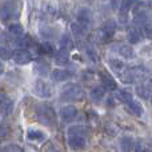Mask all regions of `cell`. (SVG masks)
Segmentation results:
<instances>
[{"mask_svg": "<svg viewBox=\"0 0 152 152\" xmlns=\"http://www.w3.org/2000/svg\"><path fill=\"white\" fill-rule=\"evenodd\" d=\"M20 15V4L19 0H8L0 10V16L3 20H10V19H18Z\"/></svg>", "mask_w": 152, "mask_h": 152, "instance_id": "6da1fadb", "label": "cell"}, {"mask_svg": "<svg viewBox=\"0 0 152 152\" xmlns=\"http://www.w3.org/2000/svg\"><path fill=\"white\" fill-rule=\"evenodd\" d=\"M37 120L44 126H53L55 124V112L51 107L45 104H42L36 108Z\"/></svg>", "mask_w": 152, "mask_h": 152, "instance_id": "7a4b0ae2", "label": "cell"}, {"mask_svg": "<svg viewBox=\"0 0 152 152\" xmlns=\"http://www.w3.org/2000/svg\"><path fill=\"white\" fill-rule=\"evenodd\" d=\"M135 23L139 26L142 32L148 37H152V23L148 13L145 11H139L135 15Z\"/></svg>", "mask_w": 152, "mask_h": 152, "instance_id": "3957f363", "label": "cell"}, {"mask_svg": "<svg viewBox=\"0 0 152 152\" xmlns=\"http://www.w3.org/2000/svg\"><path fill=\"white\" fill-rule=\"evenodd\" d=\"M84 95L81 87H79L77 84H68L63 89H61L60 97L63 100H67V102H71V100H77L81 99Z\"/></svg>", "mask_w": 152, "mask_h": 152, "instance_id": "277c9868", "label": "cell"}, {"mask_svg": "<svg viewBox=\"0 0 152 152\" xmlns=\"http://www.w3.org/2000/svg\"><path fill=\"white\" fill-rule=\"evenodd\" d=\"M34 94L43 99H48L52 96V87L44 80H36L34 84Z\"/></svg>", "mask_w": 152, "mask_h": 152, "instance_id": "5b68a950", "label": "cell"}, {"mask_svg": "<svg viewBox=\"0 0 152 152\" xmlns=\"http://www.w3.org/2000/svg\"><path fill=\"white\" fill-rule=\"evenodd\" d=\"M13 61L16 64H20V66H24V64H28L29 61L32 60V55L29 51L24 50V48H20V50L15 51L13 52V56H12Z\"/></svg>", "mask_w": 152, "mask_h": 152, "instance_id": "8992f818", "label": "cell"}, {"mask_svg": "<svg viewBox=\"0 0 152 152\" xmlns=\"http://www.w3.org/2000/svg\"><path fill=\"white\" fill-rule=\"evenodd\" d=\"M116 32V23L113 20H107L100 28V36L104 40H110Z\"/></svg>", "mask_w": 152, "mask_h": 152, "instance_id": "52a82bcc", "label": "cell"}, {"mask_svg": "<svg viewBox=\"0 0 152 152\" xmlns=\"http://www.w3.org/2000/svg\"><path fill=\"white\" fill-rule=\"evenodd\" d=\"M91 21H92V12L89 11V8H80L77 11V23L87 29V27L91 24Z\"/></svg>", "mask_w": 152, "mask_h": 152, "instance_id": "ba28073f", "label": "cell"}, {"mask_svg": "<svg viewBox=\"0 0 152 152\" xmlns=\"http://www.w3.org/2000/svg\"><path fill=\"white\" fill-rule=\"evenodd\" d=\"M13 110V102L11 100L10 96H7L5 94L0 92V112L3 115H10Z\"/></svg>", "mask_w": 152, "mask_h": 152, "instance_id": "9c48e42d", "label": "cell"}, {"mask_svg": "<svg viewBox=\"0 0 152 152\" xmlns=\"http://www.w3.org/2000/svg\"><path fill=\"white\" fill-rule=\"evenodd\" d=\"M127 39L129 43L132 44H137V43L142 42L143 39V32L139 27H129L127 29Z\"/></svg>", "mask_w": 152, "mask_h": 152, "instance_id": "30bf717a", "label": "cell"}, {"mask_svg": "<svg viewBox=\"0 0 152 152\" xmlns=\"http://www.w3.org/2000/svg\"><path fill=\"white\" fill-rule=\"evenodd\" d=\"M60 116L63 118L64 121H72L77 116V110L74 105H64L63 108H60Z\"/></svg>", "mask_w": 152, "mask_h": 152, "instance_id": "8fae6325", "label": "cell"}, {"mask_svg": "<svg viewBox=\"0 0 152 152\" xmlns=\"http://www.w3.org/2000/svg\"><path fill=\"white\" fill-rule=\"evenodd\" d=\"M68 144L71 148L79 150V148H84L87 144L86 137L81 135H68Z\"/></svg>", "mask_w": 152, "mask_h": 152, "instance_id": "7c38bea8", "label": "cell"}, {"mask_svg": "<svg viewBox=\"0 0 152 152\" xmlns=\"http://www.w3.org/2000/svg\"><path fill=\"white\" fill-rule=\"evenodd\" d=\"M136 92H137V95H139L140 97H143V99H150L151 95H152V80L137 86L136 87Z\"/></svg>", "mask_w": 152, "mask_h": 152, "instance_id": "4fadbf2b", "label": "cell"}, {"mask_svg": "<svg viewBox=\"0 0 152 152\" xmlns=\"http://www.w3.org/2000/svg\"><path fill=\"white\" fill-rule=\"evenodd\" d=\"M115 51L124 59H132L134 58V50L127 44H118L115 47Z\"/></svg>", "mask_w": 152, "mask_h": 152, "instance_id": "5bb4252c", "label": "cell"}, {"mask_svg": "<svg viewBox=\"0 0 152 152\" xmlns=\"http://www.w3.org/2000/svg\"><path fill=\"white\" fill-rule=\"evenodd\" d=\"M100 79H102V84L107 91H115L118 88V84L116 81L113 80V77H111L110 75H105V74H102L100 75Z\"/></svg>", "mask_w": 152, "mask_h": 152, "instance_id": "9a60e30c", "label": "cell"}, {"mask_svg": "<svg viewBox=\"0 0 152 152\" xmlns=\"http://www.w3.org/2000/svg\"><path fill=\"white\" fill-rule=\"evenodd\" d=\"M71 72L67 71V69H53L52 71V79L55 81H64V80H68L69 77H71Z\"/></svg>", "mask_w": 152, "mask_h": 152, "instance_id": "2e32d148", "label": "cell"}, {"mask_svg": "<svg viewBox=\"0 0 152 152\" xmlns=\"http://www.w3.org/2000/svg\"><path fill=\"white\" fill-rule=\"evenodd\" d=\"M60 47L64 48V50H67V51H74L75 50V43H74V40H72L71 35H68V34L61 35V37H60Z\"/></svg>", "mask_w": 152, "mask_h": 152, "instance_id": "e0dca14e", "label": "cell"}, {"mask_svg": "<svg viewBox=\"0 0 152 152\" xmlns=\"http://www.w3.org/2000/svg\"><path fill=\"white\" fill-rule=\"evenodd\" d=\"M127 105H128V110L131 111V113L132 115H135V116H142L143 112H144L142 104H140L139 102H136V100H134V99H132Z\"/></svg>", "mask_w": 152, "mask_h": 152, "instance_id": "ac0fdd59", "label": "cell"}, {"mask_svg": "<svg viewBox=\"0 0 152 152\" xmlns=\"http://www.w3.org/2000/svg\"><path fill=\"white\" fill-rule=\"evenodd\" d=\"M110 68L118 75H121L124 71H126V66H124V63L120 61V60H116V59H111L110 60Z\"/></svg>", "mask_w": 152, "mask_h": 152, "instance_id": "d6986e66", "label": "cell"}, {"mask_svg": "<svg viewBox=\"0 0 152 152\" xmlns=\"http://www.w3.org/2000/svg\"><path fill=\"white\" fill-rule=\"evenodd\" d=\"M55 60L58 64H67L69 60V51L64 50V48H61V50H59L58 52H56V56H55Z\"/></svg>", "mask_w": 152, "mask_h": 152, "instance_id": "ffe728a7", "label": "cell"}, {"mask_svg": "<svg viewBox=\"0 0 152 152\" xmlns=\"http://www.w3.org/2000/svg\"><path fill=\"white\" fill-rule=\"evenodd\" d=\"M136 3H137V0H123V1H121V5H120V15H121V18H123V16H126L127 13H128V11L131 10V8L134 7Z\"/></svg>", "mask_w": 152, "mask_h": 152, "instance_id": "44dd1931", "label": "cell"}, {"mask_svg": "<svg viewBox=\"0 0 152 152\" xmlns=\"http://www.w3.org/2000/svg\"><path fill=\"white\" fill-rule=\"evenodd\" d=\"M27 137L31 140H39V142H42V140H44L45 136L39 129H28V131H27Z\"/></svg>", "mask_w": 152, "mask_h": 152, "instance_id": "7402d4cb", "label": "cell"}, {"mask_svg": "<svg viewBox=\"0 0 152 152\" xmlns=\"http://www.w3.org/2000/svg\"><path fill=\"white\" fill-rule=\"evenodd\" d=\"M104 91H105L104 87H96V88H94L91 91V97L95 102H100L104 97Z\"/></svg>", "mask_w": 152, "mask_h": 152, "instance_id": "603a6c76", "label": "cell"}, {"mask_svg": "<svg viewBox=\"0 0 152 152\" xmlns=\"http://www.w3.org/2000/svg\"><path fill=\"white\" fill-rule=\"evenodd\" d=\"M116 97H118L121 103H126V104H128L132 100V95L129 94L128 91H124V89H120V91L116 92Z\"/></svg>", "mask_w": 152, "mask_h": 152, "instance_id": "cb8c5ba5", "label": "cell"}, {"mask_svg": "<svg viewBox=\"0 0 152 152\" xmlns=\"http://www.w3.org/2000/svg\"><path fill=\"white\" fill-rule=\"evenodd\" d=\"M35 71H36L39 75L45 76V75H48V71H50V66H48L47 63H44V61H39V63L35 64Z\"/></svg>", "mask_w": 152, "mask_h": 152, "instance_id": "d4e9b609", "label": "cell"}, {"mask_svg": "<svg viewBox=\"0 0 152 152\" xmlns=\"http://www.w3.org/2000/svg\"><path fill=\"white\" fill-rule=\"evenodd\" d=\"M8 31L13 35V36H21L23 35V26L19 23H12L10 27H8Z\"/></svg>", "mask_w": 152, "mask_h": 152, "instance_id": "484cf974", "label": "cell"}, {"mask_svg": "<svg viewBox=\"0 0 152 152\" xmlns=\"http://www.w3.org/2000/svg\"><path fill=\"white\" fill-rule=\"evenodd\" d=\"M87 132H88V129L84 126H74L68 129V135H81V136H84V135H87Z\"/></svg>", "mask_w": 152, "mask_h": 152, "instance_id": "4316f807", "label": "cell"}, {"mask_svg": "<svg viewBox=\"0 0 152 152\" xmlns=\"http://www.w3.org/2000/svg\"><path fill=\"white\" fill-rule=\"evenodd\" d=\"M132 140L129 139V137H123V139L120 140V150L121 152H129L132 148Z\"/></svg>", "mask_w": 152, "mask_h": 152, "instance_id": "83f0119b", "label": "cell"}, {"mask_svg": "<svg viewBox=\"0 0 152 152\" xmlns=\"http://www.w3.org/2000/svg\"><path fill=\"white\" fill-rule=\"evenodd\" d=\"M86 53H87V56L89 58V60L95 61V63L99 60V56H97L96 51H95V48L92 47V45H89V44L86 45Z\"/></svg>", "mask_w": 152, "mask_h": 152, "instance_id": "f1b7e54d", "label": "cell"}, {"mask_svg": "<svg viewBox=\"0 0 152 152\" xmlns=\"http://www.w3.org/2000/svg\"><path fill=\"white\" fill-rule=\"evenodd\" d=\"M71 31L74 32L76 36H83L84 32H86V28L83 26H80L79 23H72L71 24Z\"/></svg>", "mask_w": 152, "mask_h": 152, "instance_id": "f546056e", "label": "cell"}, {"mask_svg": "<svg viewBox=\"0 0 152 152\" xmlns=\"http://www.w3.org/2000/svg\"><path fill=\"white\" fill-rule=\"evenodd\" d=\"M40 52L47 53V55H52V53L55 52V48H53V45L51 44V43H43V44L40 45Z\"/></svg>", "mask_w": 152, "mask_h": 152, "instance_id": "4dcf8cb0", "label": "cell"}, {"mask_svg": "<svg viewBox=\"0 0 152 152\" xmlns=\"http://www.w3.org/2000/svg\"><path fill=\"white\" fill-rule=\"evenodd\" d=\"M13 56V53H12V51L10 50L8 47H0V58L1 59H5V60H8V59H11Z\"/></svg>", "mask_w": 152, "mask_h": 152, "instance_id": "1f68e13d", "label": "cell"}, {"mask_svg": "<svg viewBox=\"0 0 152 152\" xmlns=\"http://www.w3.org/2000/svg\"><path fill=\"white\" fill-rule=\"evenodd\" d=\"M40 34H42V36H44L45 39H53L56 32L53 31L52 28H43L42 31H40Z\"/></svg>", "mask_w": 152, "mask_h": 152, "instance_id": "d6a6232c", "label": "cell"}, {"mask_svg": "<svg viewBox=\"0 0 152 152\" xmlns=\"http://www.w3.org/2000/svg\"><path fill=\"white\" fill-rule=\"evenodd\" d=\"M135 152H145V147L142 143H137V144L135 145Z\"/></svg>", "mask_w": 152, "mask_h": 152, "instance_id": "836d02e7", "label": "cell"}, {"mask_svg": "<svg viewBox=\"0 0 152 152\" xmlns=\"http://www.w3.org/2000/svg\"><path fill=\"white\" fill-rule=\"evenodd\" d=\"M45 152H58V150H56V148L53 147L52 144H50V147L45 148Z\"/></svg>", "mask_w": 152, "mask_h": 152, "instance_id": "e575fe53", "label": "cell"}, {"mask_svg": "<svg viewBox=\"0 0 152 152\" xmlns=\"http://www.w3.org/2000/svg\"><path fill=\"white\" fill-rule=\"evenodd\" d=\"M3 72H4V64H3V61L0 60V75H1Z\"/></svg>", "mask_w": 152, "mask_h": 152, "instance_id": "d590c367", "label": "cell"}]
</instances>
